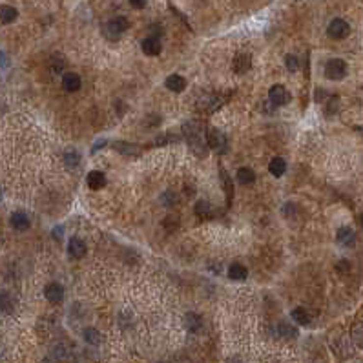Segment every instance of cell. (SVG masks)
Returning a JSON list of instances; mask_svg holds the SVG:
<instances>
[{"instance_id": "obj_30", "label": "cell", "mask_w": 363, "mask_h": 363, "mask_svg": "<svg viewBox=\"0 0 363 363\" xmlns=\"http://www.w3.org/2000/svg\"><path fill=\"white\" fill-rule=\"evenodd\" d=\"M347 267H351V265H349L347 261H339L338 263V270H339V272H347V270H349Z\"/></svg>"}, {"instance_id": "obj_9", "label": "cell", "mask_w": 363, "mask_h": 363, "mask_svg": "<svg viewBox=\"0 0 363 363\" xmlns=\"http://www.w3.org/2000/svg\"><path fill=\"white\" fill-rule=\"evenodd\" d=\"M86 183H88V186L91 190H101V188L106 186V175L102 172H99V170H93V172L88 173Z\"/></svg>"}, {"instance_id": "obj_1", "label": "cell", "mask_w": 363, "mask_h": 363, "mask_svg": "<svg viewBox=\"0 0 363 363\" xmlns=\"http://www.w3.org/2000/svg\"><path fill=\"white\" fill-rule=\"evenodd\" d=\"M347 75V64L341 58H332L325 64V77L331 81H341Z\"/></svg>"}, {"instance_id": "obj_33", "label": "cell", "mask_w": 363, "mask_h": 363, "mask_svg": "<svg viewBox=\"0 0 363 363\" xmlns=\"http://www.w3.org/2000/svg\"><path fill=\"white\" fill-rule=\"evenodd\" d=\"M362 224H363V214H362Z\"/></svg>"}, {"instance_id": "obj_10", "label": "cell", "mask_w": 363, "mask_h": 363, "mask_svg": "<svg viewBox=\"0 0 363 363\" xmlns=\"http://www.w3.org/2000/svg\"><path fill=\"white\" fill-rule=\"evenodd\" d=\"M140 48H142V51L146 53V55H150V57H155V55H159L161 50H163V46H161L159 38L155 37H148L142 40V44H140Z\"/></svg>"}, {"instance_id": "obj_31", "label": "cell", "mask_w": 363, "mask_h": 363, "mask_svg": "<svg viewBox=\"0 0 363 363\" xmlns=\"http://www.w3.org/2000/svg\"><path fill=\"white\" fill-rule=\"evenodd\" d=\"M102 146H106V140H99L95 146H93V152H97V150H99V148H102Z\"/></svg>"}, {"instance_id": "obj_5", "label": "cell", "mask_w": 363, "mask_h": 363, "mask_svg": "<svg viewBox=\"0 0 363 363\" xmlns=\"http://www.w3.org/2000/svg\"><path fill=\"white\" fill-rule=\"evenodd\" d=\"M128 20L124 19V17H115V19H112L108 22V24H106V33H108L110 37H121L122 33L126 31L128 29Z\"/></svg>"}, {"instance_id": "obj_16", "label": "cell", "mask_w": 363, "mask_h": 363, "mask_svg": "<svg viewBox=\"0 0 363 363\" xmlns=\"http://www.w3.org/2000/svg\"><path fill=\"white\" fill-rule=\"evenodd\" d=\"M278 334L285 339H294L298 338V329L294 325H290V323H287V321H281L279 325H278Z\"/></svg>"}, {"instance_id": "obj_17", "label": "cell", "mask_w": 363, "mask_h": 363, "mask_svg": "<svg viewBox=\"0 0 363 363\" xmlns=\"http://www.w3.org/2000/svg\"><path fill=\"white\" fill-rule=\"evenodd\" d=\"M268 170H270V173L274 177H281L283 173L287 172V163L281 159V157H274V159L270 161V165H268Z\"/></svg>"}, {"instance_id": "obj_27", "label": "cell", "mask_w": 363, "mask_h": 363, "mask_svg": "<svg viewBox=\"0 0 363 363\" xmlns=\"http://www.w3.org/2000/svg\"><path fill=\"white\" fill-rule=\"evenodd\" d=\"M285 64H287V68L290 71L300 70V62H298V58L294 57V55H287V57H285Z\"/></svg>"}, {"instance_id": "obj_12", "label": "cell", "mask_w": 363, "mask_h": 363, "mask_svg": "<svg viewBox=\"0 0 363 363\" xmlns=\"http://www.w3.org/2000/svg\"><path fill=\"white\" fill-rule=\"evenodd\" d=\"M234 71L236 73H247L250 70V66H252V57H250L249 53H239L236 58H234Z\"/></svg>"}, {"instance_id": "obj_25", "label": "cell", "mask_w": 363, "mask_h": 363, "mask_svg": "<svg viewBox=\"0 0 363 363\" xmlns=\"http://www.w3.org/2000/svg\"><path fill=\"white\" fill-rule=\"evenodd\" d=\"M84 339H86L89 345H101L102 336H101V332L95 331V329H86V331H84Z\"/></svg>"}, {"instance_id": "obj_2", "label": "cell", "mask_w": 363, "mask_h": 363, "mask_svg": "<svg viewBox=\"0 0 363 363\" xmlns=\"http://www.w3.org/2000/svg\"><path fill=\"white\" fill-rule=\"evenodd\" d=\"M327 33H329V37L334 38V40H341V38L349 37L351 26L347 24L343 19H334L331 24H329V28H327Z\"/></svg>"}, {"instance_id": "obj_21", "label": "cell", "mask_w": 363, "mask_h": 363, "mask_svg": "<svg viewBox=\"0 0 363 363\" xmlns=\"http://www.w3.org/2000/svg\"><path fill=\"white\" fill-rule=\"evenodd\" d=\"M236 179L241 183V185H252L255 181V173L250 170V168H239L237 170V175Z\"/></svg>"}, {"instance_id": "obj_3", "label": "cell", "mask_w": 363, "mask_h": 363, "mask_svg": "<svg viewBox=\"0 0 363 363\" xmlns=\"http://www.w3.org/2000/svg\"><path fill=\"white\" fill-rule=\"evenodd\" d=\"M268 99L270 102L274 104V106H285L288 101H290V93L287 91L285 86H281V84H274L270 91H268Z\"/></svg>"}, {"instance_id": "obj_6", "label": "cell", "mask_w": 363, "mask_h": 363, "mask_svg": "<svg viewBox=\"0 0 363 363\" xmlns=\"http://www.w3.org/2000/svg\"><path fill=\"white\" fill-rule=\"evenodd\" d=\"M44 296L50 303H60L64 300V287L58 283H48L44 288Z\"/></svg>"}, {"instance_id": "obj_29", "label": "cell", "mask_w": 363, "mask_h": 363, "mask_svg": "<svg viewBox=\"0 0 363 363\" xmlns=\"http://www.w3.org/2000/svg\"><path fill=\"white\" fill-rule=\"evenodd\" d=\"M130 4H132V7H135V9H142V7L146 6V0H128Z\"/></svg>"}, {"instance_id": "obj_19", "label": "cell", "mask_w": 363, "mask_h": 363, "mask_svg": "<svg viewBox=\"0 0 363 363\" xmlns=\"http://www.w3.org/2000/svg\"><path fill=\"white\" fill-rule=\"evenodd\" d=\"M290 316H292V319L296 321V323H298V325H308V323H310V319H312V318H310V314H308V310H305L303 307L294 308Z\"/></svg>"}, {"instance_id": "obj_13", "label": "cell", "mask_w": 363, "mask_h": 363, "mask_svg": "<svg viewBox=\"0 0 363 363\" xmlns=\"http://www.w3.org/2000/svg\"><path fill=\"white\" fill-rule=\"evenodd\" d=\"M62 88L66 91H77V89L81 88V77L77 75V73H64Z\"/></svg>"}, {"instance_id": "obj_8", "label": "cell", "mask_w": 363, "mask_h": 363, "mask_svg": "<svg viewBox=\"0 0 363 363\" xmlns=\"http://www.w3.org/2000/svg\"><path fill=\"white\" fill-rule=\"evenodd\" d=\"M68 252H70L71 257H75V259H81L86 255V245L81 237H71L70 243H68Z\"/></svg>"}, {"instance_id": "obj_15", "label": "cell", "mask_w": 363, "mask_h": 363, "mask_svg": "<svg viewBox=\"0 0 363 363\" xmlns=\"http://www.w3.org/2000/svg\"><path fill=\"white\" fill-rule=\"evenodd\" d=\"M11 226L17 230H28L29 228V217L24 212H15L11 216Z\"/></svg>"}, {"instance_id": "obj_18", "label": "cell", "mask_w": 363, "mask_h": 363, "mask_svg": "<svg viewBox=\"0 0 363 363\" xmlns=\"http://www.w3.org/2000/svg\"><path fill=\"white\" fill-rule=\"evenodd\" d=\"M113 148L117 150L119 153H122V155H137V153H140V146H137V144H130V142H113Z\"/></svg>"}, {"instance_id": "obj_23", "label": "cell", "mask_w": 363, "mask_h": 363, "mask_svg": "<svg viewBox=\"0 0 363 363\" xmlns=\"http://www.w3.org/2000/svg\"><path fill=\"white\" fill-rule=\"evenodd\" d=\"M351 339L360 347V349H363V321H360V323H356V325L352 327Z\"/></svg>"}, {"instance_id": "obj_20", "label": "cell", "mask_w": 363, "mask_h": 363, "mask_svg": "<svg viewBox=\"0 0 363 363\" xmlns=\"http://www.w3.org/2000/svg\"><path fill=\"white\" fill-rule=\"evenodd\" d=\"M228 276L234 281L247 279V268L243 267V265H239V263H234V265H230V268H228Z\"/></svg>"}, {"instance_id": "obj_14", "label": "cell", "mask_w": 363, "mask_h": 363, "mask_svg": "<svg viewBox=\"0 0 363 363\" xmlns=\"http://www.w3.org/2000/svg\"><path fill=\"white\" fill-rule=\"evenodd\" d=\"M185 325L190 332H199L203 329V319L195 312H188L185 316Z\"/></svg>"}, {"instance_id": "obj_4", "label": "cell", "mask_w": 363, "mask_h": 363, "mask_svg": "<svg viewBox=\"0 0 363 363\" xmlns=\"http://www.w3.org/2000/svg\"><path fill=\"white\" fill-rule=\"evenodd\" d=\"M206 144L212 148V150H219V152H224L226 150V139L224 135L216 130V128H210L208 130V135H206Z\"/></svg>"}, {"instance_id": "obj_24", "label": "cell", "mask_w": 363, "mask_h": 363, "mask_svg": "<svg viewBox=\"0 0 363 363\" xmlns=\"http://www.w3.org/2000/svg\"><path fill=\"white\" fill-rule=\"evenodd\" d=\"M195 214H197L199 217H203V219H208V217H212L214 210H212L210 203H206V201H199V203L195 204Z\"/></svg>"}, {"instance_id": "obj_32", "label": "cell", "mask_w": 363, "mask_h": 363, "mask_svg": "<svg viewBox=\"0 0 363 363\" xmlns=\"http://www.w3.org/2000/svg\"><path fill=\"white\" fill-rule=\"evenodd\" d=\"M62 234V228H55L53 230V236H60Z\"/></svg>"}, {"instance_id": "obj_11", "label": "cell", "mask_w": 363, "mask_h": 363, "mask_svg": "<svg viewBox=\"0 0 363 363\" xmlns=\"http://www.w3.org/2000/svg\"><path fill=\"white\" fill-rule=\"evenodd\" d=\"M165 84H166V88L170 89V91H175V93H181V91H185V88H186L185 77L177 75V73L166 77V83Z\"/></svg>"}, {"instance_id": "obj_22", "label": "cell", "mask_w": 363, "mask_h": 363, "mask_svg": "<svg viewBox=\"0 0 363 363\" xmlns=\"http://www.w3.org/2000/svg\"><path fill=\"white\" fill-rule=\"evenodd\" d=\"M0 15H2V22H4V24H11L13 20H17L19 11L11 6H2L0 7Z\"/></svg>"}, {"instance_id": "obj_7", "label": "cell", "mask_w": 363, "mask_h": 363, "mask_svg": "<svg viewBox=\"0 0 363 363\" xmlns=\"http://www.w3.org/2000/svg\"><path fill=\"white\" fill-rule=\"evenodd\" d=\"M336 241L345 247V249H349V247H354V243H356V234H354V230L349 228V226H343V228L338 230V234H336Z\"/></svg>"}, {"instance_id": "obj_28", "label": "cell", "mask_w": 363, "mask_h": 363, "mask_svg": "<svg viewBox=\"0 0 363 363\" xmlns=\"http://www.w3.org/2000/svg\"><path fill=\"white\" fill-rule=\"evenodd\" d=\"M2 310L6 314L13 310V303L9 301V296H7L6 292H2Z\"/></svg>"}, {"instance_id": "obj_26", "label": "cell", "mask_w": 363, "mask_h": 363, "mask_svg": "<svg viewBox=\"0 0 363 363\" xmlns=\"http://www.w3.org/2000/svg\"><path fill=\"white\" fill-rule=\"evenodd\" d=\"M64 163L68 166H77L81 163V153L77 152V150H68V152L64 153Z\"/></svg>"}]
</instances>
